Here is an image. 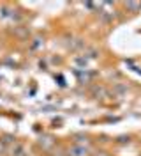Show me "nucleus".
<instances>
[{
  "label": "nucleus",
  "instance_id": "1",
  "mask_svg": "<svg viewBox=\"0 0 141 156\" xmlns=\"http://www.w3.org/2000/svg\"><path fill=\"white\" fill-rule=\"evenodd\" d=\"M86 154H88V149L83 144H72L67 149V156H86Z\"/></svg>",
  "mask_w": 141,
  "mask_h": 156
},
{
  "label": "nucleus",
  "instance_id": "2",
  "mask_svg": "<svg viewBox=\"0 0 141 156\" xmlns=\"http://www.w3.org/2000/svg\"><path fill=\"white\" fill-rule=\"evenodd\" d=\"M12 156H27V151H25V147L21 146V144H16V146L12 147Z\"/></svg>",
  "mask_w": 141,
  "mask_h": 156
},
{
  "label": "nucleus",
  "instance_id": "3",
  "mask_svg": "<svg viewBox=\"0 0 141 156\" xmlns=\"http://www.w3.org/2000/svg\"><path fill=\"white\" fill-rule=\"evenodd\" d=\"M127 7H129L131 11L141 9V2H127Z\"/></svg>",
  "mask_w": 141,
  "mask_h": 156
},
{
  "label": "nucleus",
  "instance_id": "4",
  "mask_svg": "<svg viewBox=\"0 0 141 156\" xmlns=\"http://www.w3.org/2000/svg\"><path fill=\"white\" fill-rule=\"evenodd\" d=\"M7 144H9V140H0V153L7 151Z\"/></svg>",
  "mask_w": 141,
  "mask_h": 156
},
{
  "label": "nucleus",
  "instance_id": "5",
  "mask_svg": "<svg viewBox=\"0 0 141 156\" xmlns=\"http://www.w3.org/2000/svg\"><path fill=\"white\" fill-rule=\"evenodd\" d=\"M94 156H109V154H108V153H104V151H101V153H95Z\"/></svg>",
  "mask_w": 141,
  "mask_h": 156
}]
</instances>
